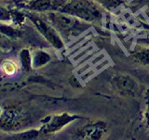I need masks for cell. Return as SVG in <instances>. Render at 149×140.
<instances>
[{
  "label": "cell",
  "mask_w": 149,
  "mask_h": 140,
  "mask_svg": "<svg viewBox=\"0 0 149 140\" xmlns=\"http://www.w3.org/2000/svg\"><path fill=\"white\" fill-rule=\"evenodd\" d=\"M19 70V65L14 60L6 59L1 64V71L6 76H13Z\"/></svg>",
  "instance_id": "11"
},
{
  "label": "cell",
  "mask_w": 149,
  "mask_h": 140,
  "mask_svg": "<svg viewBox=\"0 0 149 140\" xmlns=\"http://www.w3.org/2000/svg\"><path fill=\"white\" fill-rule=\"evenodd\" d=\"M29 8L33 11H37L38 13H45L49 11L56 10L57 2L54 0H33L29 3Z\"/></svg>",
  "instance_id": "8"
},
{
  "label": "cell",
  "mask_w": 149,
  "mask_h": 140,
  "mask_svg": "<svg viewBox=\"0 0 149 140\" xmlns=\"http://www.w3.org/2000/svg\"><path fill=\"white\" fill-rule=\"evenodd\" d=\"M94 1L99 4L101 7L108 9V10H112V9L118 8L122 2L121 0H94Z\"/></svg>",
  "instance_id": "12"
},
{
  "label": "cell",
  "mask_w": 149,
  "mask_h": 140,
  "mask_svg": "<svg viewBox=\"0 0 149 140\" xmlns=\"http://www.w3.org/2000/svg\"><path fill=\"white\" fill-rule=\"evenodd\" d=\"M20 57H21V61H22V66L24 67L25 70L29 71L31 66H32V58H31V55L29 53V50H28L27 49L22 50L21 51Z\"/></svg>",
  "instance_id": "13"
},
{
  "label": "cell",
  "mask_w": 149,
  "mask_h": 140,
  "mask_svg": "<svg viewBox=\"0 0 149 140\" xmlns=\"http://www.w3.org/2000/svg\"><path fill=\"white\" fill-rule=\"evenodd\" d=\"M45 16L61 35H64L66 36L79 34L80 32L88 29V24H90L77 17L61 11H49L46 12Z\"/></svg>",
  "instance_id": "2"
},
{
  "label": "cell",
  "mask_w": 149,
  "mask_h": 140,
  "mask_svg": "<svg viewBox=\"0 0 149 140\" xmlns=\"http://www.w3.org/2000/svg\"><path fill=\"white\" fill-rule=\"evenodd\" d=\"M104 8L94 0H69L57 2L56 10L77 17L88 23L99 24L102 19Z\"/></svg>",
  "instance_id": "1"
},
{
  "label": "cell",
  "mask_w": 149,
  "mask_h": 140,
  "mask_svg": "<svg viewBox=\"0 0 149 140\" xmlns=\"http://www.w3.org/2000/svg\"><path fill=\"white\" fill-rule=\"evenodd\" d=\"M27 17L31 20L36 30L51 46H53V48L57 50H62L63 48L64 42L63 41L60 33L55 29L54 26L46 18L45 14L38 12H30L28 13Z\"/></svg>",
  "instance_id": "3"
},
{
  "label": "cell",
  "mask_w": 149,
  "mask_h": 140,
  "mask_svg": "<svg viewBox=\"0 0 149 140\" xmlns=\"http://www.w3.org/2000/svg\"><path fill=\"white\" fill-rule=\"evenodd\" d=\"M133 60L139 64L149 65V48L146 46H139L132 52Z\"/></svg>",
  "instance_id": "9"
},
{
  "label": "cell",
  "mask_w": 149,
  "mask_h": 140,
  "mask_svg": "<svg viewBox=\"0 0 149 140\" xmlns=\"http://www.w3.org/2000/svg\"><path fill=\"white\" fill-rule=\"evenodd\" d=\"M112 88L123 97H137L141 92L139 82L130 75L119 74L111 80Z\"/></svg>",
  "instance_id": "5"
},
{
  "label": "cell",
  "mask_w": 149,
  "mask_h": 140,
  "mask_svg": "<svg viewBox=\"0 0 149 140\" xmlns=\"http://www.w3.org/2000/svg\"><path fill=\"white\" fill-rule=\"evenodd\" d=\"M50 59V55L48 52H46L45 50H37L32 57V66L33 68L42 67L43 65L48 64Z\"/></svg>",
  "instance_id": "10"
},
{
  "label": "cell",
  "mask_w": 149,
  "mask_h": 140,
  "mask_svg": "<svg viewBox=\"0 0 149 140\" xmlns=\"http://www.w3.org/2000/svg\"><path fill=\"white\" fill-rule=\"evenodd\" d=\"M78 119H81V117L66 113V112H63V113L61 114L50 115L45 119V121H42L43 125H42L40 131L44 134H55Z\"/></svg>",
  "instance_id": "6"
},
{
  "label": "cell",
  "mask_w": 149,
  "mask_h": 140,
  "mask_svg": "<svg viewBox=\"0 0 149 140\" xmlns=\"http://www.w3.org/2000/svg\"><path fill=\"white\" fill-rule=\"evenodd\" d=\"M108 132L107 123L102 120H88L77 133V137L88 140H99L104 138Z\"/></svg>",
  "instance_id": "7"
},
{
  "label": "cell",
  "mask_w": 149,
  "mask_h": 140,
  "mask_svg": "<svg viewBox=\"0 0 149 140\" xmlns=\"http://www.w3.org/2000/svg\"><path fill=\"white\" fill-rule=\"evenodd\" d=\"M38 135V131L37 130H31V131H25L22 134H14L15 138H22V139H34L36 138Z\"/></svg>",
  "instance_id": "14"
},
{
  "label": "cell",
  "mask_w": 149,
  "mask_h": 140,
  "mask_svg": "<svg viewBox=\"0 0 149 140\" xmlns=\"http://www.w3.org/2000/svg\"><path fill=\"white\" fill-rule=\"evenodd\" d=\"M26 118L23 109L16 105H10L1 107V129L10 132L23 127Z\"/></svg>",
  "instance_id": "4"
}]
</instances>
